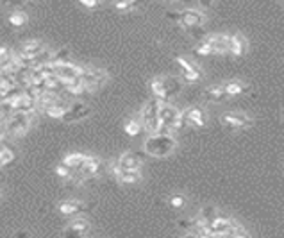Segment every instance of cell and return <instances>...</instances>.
Instances as JSON below:
<instances>
[{
	"label": "cell",
	"mask_w": 284,
	"mask_h": 238,
	"mask_svg": "<svg viewBox=\"0 0 284 238\" xmlns=\"http://www.w3.org/2000/svg\"><path fill=\"white\" fill-rule=\"evenodd\" d=\"M193 233H195L196 236L199 238H214L213 236V231H211V228H209V224H204V222H200V221H193Z\"/></svg>",
	"instance_id": "484cf974"
},
{
	"label": "cell",
	"mask_w": 284,
	"mask_h": 238,
	"mask_svg": "<svg viewBox=\"0 0 284 238\" xmlns=\"http://www.w3.org/2000/svg\"><path fill=\"white\" fill-rule=\"evenodd\" d=\"M200 77H202V72H200V68H199V67L191 68V70L179 72V79H181V82H188V84H193V82L200 81Z\"/></svg>",
	"instance_id": "d4e9b609"
},
{
	"label": "cell",
	"mask_w": 284,
	"mask_h": 238,
	"mask_svg": "<svg viewBox=\"0 0 284 238\" xmlns=\"http://www.w3.org/2000/svg\"><path fill=\"white\" fill-rule=\"evenodd\" d=\"M43 50H45V45H43L41 39H29V41H25L24 45H21L20 52L24 54V56L31 57V59H34V57L39 56Z\"/></svg>",
	"instance_id": "2e32d148"
},
{
	"label": "cell",
	"mask_w": 284,
	"mask_h": 238,
	"mask_svg": "<svg viewBox=\"0 0 284 238\" xmlns=\"http://www.w3.org/2000/svg\"><path fill=\"white\" fill-rule=\"evenodd\" d=\"M50 63H52L54 67H57V64L70 63V50H68V49H59V50H56V52H52V61H50Z\"/></svg>",
	"instance_id": "83f0119b"
},
{
	"label": "cell",
	"mask_w": 284,
	"mask_h": 238,
	"mask_svg": "<svg viewBox=\"0 0 284 238\" xmlns=\"http://www.w3.org/2000/svg\"><path fill=\"white\" fill-rule=\"evenodd\" d=\"M204 41L211 47L213 54H227L229 52V41H231V36L229 34H211L207 36Z\"/></svg>",
	"instance_id": "7c38bea8"
},
{
	"label": "cell",
	"mask_w": 284,
	"mask_h": 238,
	"mask_svg": "<svg viewBox=\"0 0 284 238\" xmlns=\"http://www.w3.org/2000/svg\"><path fill=\"white\" fill-rule=\"evenodd\" d=\"M231 238H250V235L243 226H239L238 222H236V228H234V231H232Z\"/></svg>",
	"instance_id": "836d02e7"
},
{
	"label": "cell",
	"mask_w": 284,
	"mask_h": 238,
	"mask_svg": "<svg viewBox=\"0 0 284 238\" xmlns=\"http://www.w3.org/2000/svg\"><path fill=\"white\" fill-rule=\"evenodd\" d=\"M209 228H211V231H213L214 238H227V236L231 238L232 231H234V228H236V222L227 217L218 215V217L209 224Z\"/></svg>",
	"instance_id": "52a82bcc"
},
{
	"label": "cell",
	"mask_w": 284,
	"mask_h": 238,
	"mask_svg": "<svg viewBox=\"0 0 284 238\" xmlns=\"http://www.w3.org/2000/svg\"><path fill=\"white\" fill-rule=\"evenodd\" d=\"M82 210H84V204H82L81 201H75V199L64 201V203L59 204V211L63 215H75Z\"/></svg>",
	"instance_id": "7402d4cb"
},
{
	"label": "cell",
	"mask_w": 284,
	"mask_h": 238,
	"mask_svg": "<svg viewBox=\"0 0 284 238\" xmlns=\"http://www.w3.org/2000/svg\"><path fill=\"white\" fill-rule=\"evenodd\" d=\"M206 95L209 97V99L213 100H222L225 95V90H224V84H211L209 88L206 90Z\"/></svg>",
	"instance_id": "f1b7e54d"
},
{
	"label": "cell",
	"mask_w": 284,
	"mask_h": 238,
	"mask_svg": "<svg viewBox=\"0 0 284 238\" xmlns=\"http://www.w3.org/2000/svg\"><path fill=\"white\" fill-rule=\"evenodd\" d=\"M82 6L84 7H97L98 6V2H92V0H82Z\"/></svg>",
	"instance_id": "8d00e7d4"
},
{
	"label": "cell",
	"mask_w": 284,
	"mask_h": 238,
	"mask_svg": "<svg viewBox=\"0 0 284 238\" xmlns=\"http://www.w3.org/2000/svg\"><path fill=\"white\" fill-rule=\"evenodd\" d=\"M195 52L200 54V56H209V54H213V50H211V47L207 45L206 41H202V43H199V45H196Z\"/></svg>",
	"instance_id": "e575fe53"
},
{
	"label": "cell",
	"mask_w": 284,
	"mask_h": 238,
	"mask_svg": "<svg viewBox=\"0 0 284 238\" xmlns=\"http://www.w3.org/2000/svg\"><path fill=\"white\" fill-rule=\"evenodd\" d=\"M56 174L59 176V178H63V179H72V176H74V170H70L67 165L59 163L56 167Z\"/></svg>",
	"instance_id": "1f68e13d"
},
{
	"label": "cell",
	"mask_w": 284,
	"mask_h": 238,
	"mask_svg": "<svg viewBox=\"0 0 284 238\" xmlns=\"http://www.w3.org/2000/svg\"><path fill=\"white\" fill-rule=\"evenodd\" d=\"M183 118H184V125H191V127H204L206 125V113L196 106L184 110Z\"/></svg>",
	"instance_id": "8fae6325"
},
{
	"label": "cell",
	"mask_w": 284,
	"mask_h": 238,
	"mask_svg": "<svg viewBox=\"0 0 284 238\" xmlns=\"http://www.w3.org/2000/svg\"><path fill=\"white\" fill-rule=\"evenodd\" d=\"M247 50V39L243 38L242 34H232L231 36V41H229V52L232 54V56H243Z\"/></svg>",
	"instance_id": "d6986e66"
},
{
	"label": "cell",
	"mask_w": 284,
	"mask_h": 238,
	"mask_svg": "<svg viewBox=\"0 0 284 238\" xmlns=\"http://www.w3.org/2000/svg\"><path fill=\"white\" fill-rule=\"evenodd\" d=\"M118 167L122 170H140L141 168V158L134 153H123L122 156L118 158Z\"/></svg>",
	"instance_id": "9a60e30c"
},
{
	"label": "cell",
	"mask_w": 284,
	"mask_h": 238,
	"mask_svg": "<svg viewBox=\"0 0 284 238\" xmlns=\"http://www.w3.org/2000/svg\"><path fill=\"white\" fill-rule=\"evenodd\" d=\"M54 68H56L57 77L67 84V82H70V81H74V79L79 77L82 67H77V64H74V63H64V64H57V67H54Z\"/></svg>",
	"instance_id": "5bb4252c"
},
{
	"label": "cell",
	"mask_w": 284,
	"mask_h": 238,
	"mask_svg": "<svg viewBox=\"0 0 284 238\" xmlns=\"http://www.w3.org/2000/svg\"><path fill=\"white\" fill-rule=\"evenodd\" d=\"M150 92H152V95H154V99H158L159 102H163V104L168 102V95H166L163 77H154V79H152V81H150Z\"/></svg>",
	"instance_id": "ac0fdd59"
},
{
	"label": "cell",
	"mask_w": 284,
	"mask_h": 238,
	"mask_svg": "<svg viewBox=\"0 0 284 238\" xmlns=\"http://www.w3.org/2000/svg\"><path fill=\"white\" fill-rule=\"evenodd\" d=\"M115 7H116V9H120V11H130V9H134V7H136V4H134V2H116Z\"/></svg>",
	"instance_id": "d590c367"
},
{
	"label": "cell",
	"mask_w": 284,
	"mask_h": 238,
	"mask_svg": "<svg viewBox=\"0 0 284 238\" xmlns=\"http://www.w3.org/2000/svg\"><path fill=\"white\" fill-rule=\"evenodd\" d=\"M224 90H225V95L227 97H234V95H242V93H245L247 86L239 81H229L224 84Z\"/></svg>",
	"instance_id": "cb8c5ba5"
},
{
	"label": "cell",
	"mask_w": 284,
	"mask_h": 238,
	"mask_svg": "<svg viewBox=\"0 0 284 238\" xmlns=\"http://www.w3.org/2000/svg\"><path fill=\"white\" fill-rule=\"evenodd\" d=\"M181 238H199V236H196V235H195V233H193V231H188V233H184V235L181 236Z\"/></svg>",
	"instance_id": "74e56055"
},
{
	"label": "cell",
	"mask_w": 284,
	"mask_h": 238,
	"mask_svg": "<svg viewBox=\"0 0 284 238\" xmlns=\"http://www.w3.org/2000/svg\"><path fill=\"white\" fill-rule=\"evenodd\" d=\"M98 168H100V160L95 156H86L84 165H82L81 170H77V172L84 179H88V178H93V176L98 174Z\"/></svg>",
	"instance_id": "e0dca14e"
},
{
	"label": "cell",
	"mask_w": 284,
	"mask_h": 238,
	"mask_svg": "<svg viewBox=\"0 0 284 238\" xmlns=\"http://www.w3.org/2000/svg\"><path fill=\"white\" fill-rule=\"evenodd\" d=\"M111 174L118 179V183L122 185H134V183L141 181V172L140 170H122L118 167V163L111 165Z\"/></svg>",
	"instance_id": "30bf717a"
},
{
	"label": "cell",
	"mask_w": 284,
	"mask_h": 238,
	"mask_svg": "<svg viewBox=\"0 0 284 238\" xmlns=\"http://www.w3.org/2000/svg\"><path fill=\"white\" fill-rule=\"evenodd\" d=\"M206 21V13L199 7H184L177 14V24L183 25L184 29L200 27Z\"/></svg>",
	"instance_id": "8992f818"
},
{
	"label": "cell",
	"mask_w": 284,
	"mask_h": 238,
	"mask_svg": "<svg viewBox=\"0 0 284 238\" xmlns=\"http://www.w3.org/2000/svg\"><path fill=\"white\" fill-rule=\"evenodd\" d=\"M90 113H92V107H90L88 104L82 102V100H75V102L70 104L68 111L64 113L63 120L72 124V122H79V120H82V118H86Z\"/></svg>",
	"instance_id": "9c48e42d"
},
{
	"label": "cell",
	"mask_w": 284,
	"mask_h": 238,
	"mask_svg": "<svg viewBox=\"0 0 284 238\" xmlns=\"http://www.w3.org/2000/svg\"><path fill=\"white\" fill-rule=\"evenodd\" d=\"M218 211H216V208H213V206H204L202 210L196 213V221H200V222H204V224H211V222L214 221V219L218 217Z\"/></svg>",
	"instance_id": "603a6c76"
},
{
	"label": "cell",
	"mask_w": 284,
	"mask_h": 238,
	"mask_svg": "<svg viewBox=\"0 0 284 238\" xmlns=\"http://www.w3.org/2000/svg\"><path fill=\"white\" fill-rule=\"evenodd\" d=\"M184 204H186V197H184V196L176 193V196L170 197V206H172V208H183Z\"/></svg>",
	"instance_id": "d6a6232c"
},
{
	"label": "cell",
	"mask_w": 284,
	"mask_h": 238,
	"mask_svg": "<svg viewBox=\"0 0 284 238\" xmlns=\"http://www.w3.org/2000/svg\"><path fill=\"white\" fill-rule=\"evenodd\" d=\"M145 153L152 158H166L177 149L173 135H148L143 143Z\"/></svg>",
	"instance_id": "6da1fadb"
},
{
	"label": "cell",
	"mask_w": 284,
	"mask_h": 238,
	"mask_svg": "<svg viewBox=\"0 0 284 238\" xmlns=\"http://www.w3.org/2000/svg\"><path fill=\"white\" fill-rule=\"evenodd\" d=\"M13 160H14V153L11 149H7V147H4V149L0 150V168L6 167V165L11 163Z\"/></svg>",
	"instance_id": "4dcf8cb0"
},
{
	"label": "cell",
	"mask_w": 284,
	"mask_h": 238,
	"mask_svg": "<svg viewBox=\"0 0 284 238\" xmlns=\"http://www.w3.org/2000/svg\"><path fill=\"white\" fill-rule=\"evenodd\" d=\"M36 117H38V111H36V113H31V115L20 113V111H14V113L6 120V125H4V129H6V135H9V136H21V135H25V133L29 131V127L34 124Z\"/></svg>",
	"instance_id": "3957f363"
},
{
	"label": "cell",
	"mask_w": 284,
	"mask_h": 238,
	"mask_svg": "<svg viewBox=\"0 0 284 238\" xmlns=\"http://www.w3.org/2000/svg\"><path fill=\"white\" fill-rule=\"evenodd\" d=\"M282 7H284V2H282Z\"/></svg>",
	"instance_id": "f35d334b"
},
{
	"label": "cell",
	"mask_w": 284,
	"mask_h": 238,
	"mask_svg": "<svg viewBox=\"0 0 284 238\" xmlns=\"http://www.w3.org/2000/svg\"><path fill=\"white\" fill-rule=\"evenodd\" d=\"M86 161V154H81V153H72V154H67L64 156V160L61 161L63 165H67L70 170H81V167L84 165Z\"/></svg>",
	"instance_id": "ffe728a7"
},
{
	"label": "cell",
	"mask_w": 284,
	"mask_h": 238,
	"mask_svg": "<svg viewBox=\"0 0 284 238\" xmlns=\"http://www.w3.org/2000/svg\"><path fill=\"white\" fill-rule=\"evenodd\" d=\"M79 79L82 81V84L86 86L88 92H93V90L100 88L105 81L109 79L107 72L102 70V68H95V67H82L81 74H79Z\"/></svg>",
	"instance_id": "277c9868"
},
{
	"label": "cell",
	"mask_w": 284,
	"mask_h": 238,
	"mask_svg": "<svg viewBox=\"0 0 284 238\" xmlns=\"http://www.w3.org/2000/svg\"><path fill=\"white\" fill-rule=\"evenodd\" d=\"M159 118H161V124L168 129H181L184 125L183 111H179L176 106H172L170 102L161 104L159 107Z\"/></svg>",
	"instance_id": "5b68a950"
},
{
	"label": "cell",
	"mask_w": 284,
	"mask_h": 238,
	"mask_svg": "<svg viewBox=\"0 0 284 238\" xmlns=\"http://www.w3.org/2000/svg\"><path fill=\"white\" fill-rule=\"evenodd\" d=\"M9 24L14 25V27H21L24 24H27V14L24 11H13L9 14Z\"/></svg>",
	"instance_id": "f546056e"
},
{
	"label": "cell",
	"mask_w": 284,
	"mask_h": 238,
	"mask_svg": "<svg viewBox=\"0 0 284 238\" xmlns=\"http://www.w3.org/2000/svg\"><path fill=\"white\" fill-rule=\"evenodd\" d=\"M163 82H165V90H166V95H168V100H172L173 97L181 93V79L179 77L166 75V77H163Z\"/></svg>",
	"instance_id": "44dd1931"
},
{
	"label": "cell",
	"mask_w": 284,
	"mask_h": 238,
	"mask_svg": "<svg viewBox=\"0 0 284 238\" xmlns=\"http://www.w3.org/2000/svg\"><path fill=\"white\" fill-rule=\"evenodd\" d=\"M90 229V222L86 219H74L70 224L64 229V236L67 238H82L88 233Z\"/></svg>",
	"instance_id": "4fadbf2b"
},
{
	"label": "cell",
	"mask_w": 284,
	"mask_h": 238,
	"mask_svg": "<svg viewBox=\"0 0 284 238\" xmlns=\"http://www.w3.org/2000/svg\"><path fill=\"white\" fill-rule=\"evenodd\" d=\"M123 129H125V133L129 136H138L143 131V125H141V122L136 120V118H129V120L123 124Z\"/></svg>",
	"instance_id": "4316f807"
},
{
	"label": "cell",
	"mask_w": 284,
	"mask_h": 238,
	"mask_svg": "<svg viewBox=\"0 0 284 238\" xmlns=\"http://www.w3.org/2000/svg\"><path fill=\"white\" fill-rule=\"evenodd\" d=\"M161 104L163 102H159L158 99H152L145 104L140 113V122L148 135H158L159 129L163 127L161 118H159V107H161Z\"/></svg>",
	"instance_id": "7a4b0ae2"
},
{
	"label": "cell",
	"mask_w": 284,
	"mask_h": 238,
	"mask_svg": "<svg viewBox=\"0 0 284 238\" xmlns=\"http://www.w3.org/2000/svg\"><path fill=\"white\" fill-rule=\"evenodd\" d=\"M220 122L229 129H243L250 127L254 124V120L245 113H224L220 117Z\"/></svg>",
	"instance_id": "ba28073f"
}]
</instances>
